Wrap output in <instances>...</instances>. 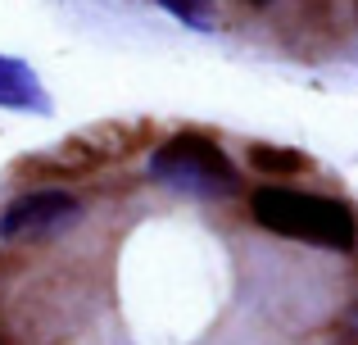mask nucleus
Wrapping results in <instances>:
<instances>
[{"label": "nucleus", "mask_w": 358, "mask_h": 345, "mask_svg": "<svg viewBox=\"0 0 358 345\" xmlns=\"http://www.w3.org/2000/svg\"><path fill=\"white\" fill-rule=\"evenodd\" d=\"M254 169H268V173H295L304 169L295 150H268V146H254Z\"/></svg>", "instance_id": "39448f33"}, {"label": "nucleus", "mask_w": 358, "mask_h": 345, "mask_svg": "<svg viewBox=\"0 0 358 345\" xmlns=\"http://www.w3.org/2000/svg\"><path fill=\"white\" fill-rule=\"evenodd\" d=\"M254 5H263V0H254Z\"/></svg>", "instance_id": "0eeeda50"}, {"label": "nucleus", "mask_w": 358, "mask_h": 345, "mask_svg": "<svg viewBox=\"0 0 358 345\" xmlns=\"http://www.w3.org/2000/svg\"><path fill=\"white\" fill-rule=\"evenodd\" d=\"M159 5L191 27H209V0H159Z\"/></svg>", "instance_id": "423d86ee"}, {"label": "nucleus", "mask_w": 358, "mask_h": 345, "mask_svg": "<svg viewBox=\"0 0 358 345\" xmlns=\"http://www.w3.org/2000/svg\"><path fill=\"white\" fill-rule=\"evenodd\" d=\"M0 105L5 109H41L45 105L36 78L18 59H0Z\"/></svg>", "instance_id": "20e7f679"}, {"label": "nucleus", "mask_w": 358, "mask_h": 345, "mask_svg": "<svg viewBox=\"0 0 358 345\" xmlns=\"http://www.w3.org/2000/svg\"><path fill=\"white\" fill-rule=\"evenodd\" d=\"M78 218V200L64 191H32L14 200L0 213V237H23V232H50L59 223Z\"/></svg>", "instance_id": "7ed1b4c3"}, {"label": "nucleus", "mask_w": 358, "mask_h": 345, "mask_svg": "<svg viewBox=\"0 0 358 345\" xmlns=\"http://www.w3.org/2000/svg\"><path fill=\"white\" fill-rule=\"evenodd\" d=\"M250 209L268 232L290 237V241H308V246H327V250H354L358 241L354 213L336 200H322V195L263 186V191H254Z\"/></svg>", "instance_id": "f257e3e1"}, {"label": "nucleus", "mask_w": 358, "mask_h": 345, "mask_svg": "<svg viewBox=\"0 0 358 345\" xmlns=\"http://www.w3.org/2000/svg\"><path fill=\"white\" fill-rule=\"evenodd\" d=\"M150 173L159 182L177 186V191H191V195H231L236 191V169L204 136H173L150 160Z\"/></svg>", "instance_id": "f03ea898"}]
</instances>
